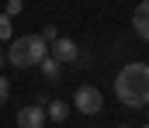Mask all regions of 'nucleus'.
<instances>
[{"label":"nucleus","instance_id":"9b49d317","mask_svg":"<svg viewBox=\"0 0 149 128\" xmlns=\"http://www.w3.org/2000/svg\"><path fill=\"white\" fill-rule=\"evenodd\" d=\"M21 7H24L21 0H7V10H3V14H10V17H14V14H21Z\"/></svg>","mask_w":149,"mask_h":128},{"label":"nucleus","instance_id":"39448f33","mask_svg":"<svg viewBox=\"0 0 149 128\" xmlns=\"http://www.w3.org/2000/svg\"><path fill=\"white\" fill-rule=\"evenodd\" d=\"M49 55H56L59 62H76V59H80V48H76V42H70V38H56L52 48H49Z\"/></svg>","mask_w":149,"mask_h":128},{"label":"nucleus","instance_id":"1a4fd4ad","mask_svg":"<svg viewBox=\"0 0 149 128\" xmlns=\"http://www.w3.org/2000/svg\"><path fill=\"white\" fill-rule=\"evenodd\" d=\"M14 28H10V14H0V38H10Z\"/></svg>","mask_w":149,"mask_h":128},{"label":"nucleus","instance_id":"f03ea898","mask_svg":"<svg viewBox=\"0 0 149 128\" xmlns=\"http://www.w3.org/2000/svg\"><path fill=\"white\" fill-rule=\"evenodd\" d=\"M45 55H49V42L42 35H17V38H10V48H7V62H14L17 69L42 66Z\"/></svg>","mask_w":149,"mask_h":128},{"label":"nucleus","instance_id":"4468645a","mask_svg":"<svg viewBox=\"0 0 149 128\" xmlns=\"http://www.w3.org/2000/svg\"><path fill=\"white\" fill-rule=\"evenodd\" d=\"M118 128H128V125H118Z\"/></svg>","mask_w":149,"mask_h":128},{"label":"nucleus","instance_id":"2eb2a0df","mask_svg":"<svg viewBox=\"0 0 149 128\" xmlns=\"http://www.w3.org/2000/svg\"><path fill=\"white\" fill-rule=\"evenodd\" d=\"M142 128H149V125H142Z\"/></svg>","mask_w":149,"mask_h":128},{"label":"nucleus","instance_id":"9d476101","mask_svg":"<svg viewBox=\"0 0 149 128\" xmlns=\"http://www.w3.org/2000/svg\"><path fill=\"white\" fill-rule=\"evenodd\" d=\"M7 97H10V83L3 80V73H0V107L7 104Z\"/></svg>","mask_w":149,"mask_h":128},{"label":"nucleus","instance_id":"f8f14e48","mask_svg":"<svg viewBox=\"0 0 149 128\" xmlns=\"http://www.w3.org/2000/svg\"><path fill=\"white\" fill-rule=\"evenodd\" d=\"M42 38H45V42H56V38H59V35H56V24H49V28L42 31Z\"/></svg>","mask_w":149,"mask_h":128},{"label":"nucleus","instance_id":"20e7f679","mask_svg":"<svg viewBox=\"0 0 149 128\" xmlns=\"http://www.w3.org/2000/svg\"><path fill=\"white\" fill-rule=\"evenodd\" d=\"M45 118H49V111H42V104L21 107V111H17V128H42Z\"/></svg>","mask_w":149,"mask_h":128},{"label":"nucleus","instance_id":"6e6552de","mask_svg":"<svg viewBox=\"0 0 149 128\" xmlns=\"http://www.w3.org/2000/svg\"><path fill=\"white\" fill-rule=\"evenodd\" d=\"M45 111H49V118H52V121H66V114H70V107H66L63 100H52Z\"/></svg>","mask_w":149,"mask_h":128},{"label":"nucleus","instance_id":"f257e3e1","mask_svg":"<svg viewBox=\"0 0 149 128\" xmlns=\"http://www.w3.org/2000/svg\"><path fill=\"white\" fill-rule=\"evenodd\" d=\"M114 93L125 107H146L149 104V66L146 62L121 66V73L114 80Z\"/></svg>","mask_w":149,"mask_h":128},{"label":"nucleus","instance_id":"7ed1b4c3","mask_svg":"<svg viewBox=\"0 0 149 128\" xmlns=\"http://www.w3.org/2000/svg\"><path fill=\"white\" fill-rule=\"evenodd\" d=\"M73 104H76V111H83V114H97L104 107V97H101L97 86H80L76 97H73Z\"/></svg>","mask_w":149,"mask_h":128},{"label":"nucleus","instance_id":"ddd939ff","mask_svg":"<svg viewBox=\"0 0 149 128\" xmlns=\"http://www.w3.org/2000/svg\"><path fill=\"white\" fill-rule=\"evenodd\" d=\"M3 62H7V55H0V66H3Z\"/></svg>","mask_w":149,"mask_h":128},{"label":"nucleus","instance_id":"423d86ee","mask_svg":"<svg viewBox=\"0 0 149 128\" xmlns=\"http://www.w3.org/2000/svg\"><path fill=\"white\" fill-rule=\"evenodd\" d=\"M132 28H135V35L149 42V0H142L139 7H135V14H132Z\"/></svg>","mask_w":149,"mask_h":128},{"label":"nucleus","instance_id":"0eeeda50","mask_svg":"<svg viewBox=\"0 0 149 128\" xmlns=\"http://www.w3.org/2000/svg\"><path fill=\"white\" fill-rule=\"evenodd\" d=\"M59 66H63V62H59L56 55H45V59H42V73H45L49 80H56V76H59Z\"/></svg>","mask_w":149,"mask_h":128}]
</instances>
